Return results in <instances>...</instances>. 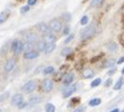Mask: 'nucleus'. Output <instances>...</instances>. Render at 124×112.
I'll list each match as a JSON object with an SVG mask.
<instances>
[{"label":"nucleus","instance_id":"obj_42","mask_svg":"<svg viewBox=\"0 0 124 112\" xmlns=\"http://www.w3.org/2000/svg\"><path fill=\"white\" fill-rule=\"evenodd\" d=\"M122 75H124V68H123V69H122Z\"/></svg>","mask_w":124,"mask_h":112},{"label":"nucleus","instance_id":"obj_24","mask_svg":"<svg viewBox=\"0 0 124 112\" xmlns=\"http://www.w3.org/2000/svg\"><path fill=\"white\" fill-rule=\"evenodd\" d=\"M45 110H46V112H55V106L52 103H47L45 106Z\"/></svg>","mask_w":124,"mask_h":112},{"label":"nucleus","instance_id":"obj_40","mask_svg":"<svg viewBox=\"0 0 124 112\" xmlns=\"http://www.w3.org/2000/svg\"><path fill=\"white\" fill-rule=\"evenodd\" d=\"M111 83H112V80H111V79H108V80H107V82H106V83H105V86H106V87H108Z\"/></svg>","mask_w":124,"mask_h":112},{"label":"nucleus","instance_id":"obj_20","mask_svg":"<svg viewBox=\"0 0 124 112\" xmlns=\"http://www.w3.org/2000/svg\"><path fill=\"white\" fill-rule=\"evenodd\" d=\"M37 44H36V46H37V51H44V50H45V46H46V42H45V41H37Z\"/></svg>","mask_w":124,"mask_h":112},{"label":"nucleus","instance_id":"obj_43","mask_svg":"<svg viewBox=\"0 0 124 112\" xmlns=\"http://www.w3.org/2000/svg\"><path fill=\"white\" fill-rule=\"evenodd\" d=\"M73 112H76V110H75V111H73Z\"/></svg>","mask_w":124,"mask_h":112},{"label":"nucleus","instance_id":"obj_4","mask_svg":"<svg viewBox=\"0 0 124 112\" xmlns=\"http://www.w3.org/2000/svg\"><path fill=\"white\" fill-rule=\"evenodd\" d=\"M11 51L14 52V55H16V56L20 55L21 52H23V42H21L20 40H18V39H16V40L12 41Z\"/></svg>","mask_w":124,"mask_h":112},{"label":"nucleus","instance_id":"obj_7","mask_svg":"<svg viewBox=\"0 0 124 112\" xmlns=\"http://www.w3.org/2000/svg\"><path fill=\"white\" fill-rule=\"evenodd\" d=\"M23 102V95L21 93H16V94L12 95L11 98V104L12 106H19L20 103Z\"/></svg>","mask_w":124,"mask_h":112},{"label":"nucleus","instance_id":"obj_29","mask_svg":"<svg viewBox=\"0 0 124 112\" xmlns=\"http://www.w3.org/2000/svg\"><path fill=\"white\" fill-rule=\"evenodd\" d=\"M9 97V92L7 91V92H5V93H2V94L0 95V102H2V101H5L7 98Z\"/></svg>","mask_w":124,"mask_h":112},{"label":"nucleus","instance_id":"obj_17","mask_svg":"<svg viewBox=\"0 0 124 112\" xmlns=\"http://www.w3.org/2000/svg\"><path fill=\"white\" fill-rule=\"evenodd\" d=\"M34 46H35V43L28 42V41H25V43H23V50L25 52L29 51V50H32V49H34Z\"/></svg>","mask_w":124,"mask_h":112},{"label":"nucleus","instance_id":"obj_3","mask_svg":"<svg viewBox=\"0 0 124 112\" xmlns=\"http://www.w3.org/2000/svg\"><path fill=\"white\" fill-rule=\"evenodd\" d=\"M36 87H37V83H36V81L35 80H30L28 81L27 83H25L21 88V91L23 93H27V94H30L32 92L36 90Z\"/></svg>","mask_w":124,"mask_h":112},{"label":"nucleus","instance_id":"obj_31","mask_svg":"<svg viewBox=\"0 0 124 112\" xmlns=\"http://www.w3.org/2000/svg\"><path fill=\"white\" fill-rule=\"evenodd\" d=\"M28 11H29V5L28 6H23L20 8V13H26Z\"/></svg>","mask_w":124,"mask_h":112},{"label":"nucleus","instance_id":"obj_8","mask_svg":"<svg viewBox=\"0 0 124 112\" xmlns=\"http://www.w3.org/2000/svg\"><path fill=\"white\" fill-rule=\"evenodd\" d=\"M76 88H77V86H76V84L68 86L66 89L63 90V97H64V98H68V97H70V95H72L73 93L76 91Z\"/></svg>","mask_w":124,"mask_h":112},{"label":"nucleus","instance_id":"obj_22","mask_svg":"<svg viewBox=\"0 0 124 112\" xmlns=\"http://www.w3.org/2000/svg\"><path fill=\"white\" fill-rule=\"evenodd\" d=\"M122 86H123V79H122V78H120V79L117 80V82L114 84L113 89H114V90H120L122 88Z\"/></svg>","mask_w":124,"mask_h":112},{"label":"nucleus","instance_id":"obj_28","mask_svg":"<svg viewBox=\"0 0 124 112\" xmlns=\"http://www.w3.org/2000/svg\"><path fill=\"white\" fill-rule=\"evenodd\" d=\"M114 63H115V60H114V59H110V60L106 61V63H104V67H105V68L112 67V66H114Z\"/></svg>","mask_w":124,"mask_h":112},{"label":"nucleus","instance_id":"obj_16","mask_svg":"<svg viewBox=\"0 0 124 112\" xmlns=\"http://www.w3.org/2000/svg\"><path fill=\"white\" fill-rule=\"evenodd\" d=\"M9 13H10L9 10H5V11H2L0 13V25H2L3 22H6V20L9 17Z\"/></svg>","mask_w":124,"mask_h":112},{"label":"nucleus","instance_id":"obj_19","mask_svg":"<svg viewBox=\"0 0 124 112\" xmlns=\"http://www.w3.org/2000/svg\"><path fill=\"white\" fill-rule=\"evenodd\" d=\"M106 48H107L108 51L114 52V51H116V49H117V46H116L115 42H110V43H107L106 44Z\"/></svg>","mask_w":124,"mask_h":112},{"label":"nucleus","instance_id":"obj_12","mask_svg":"<svg viewBox=\"0 0 124 112\" xmlns=\"http://www.w3.org/2000/svg\"><path fill=\"white\" fill-rule=\"evenodd\" d=\"M55 48H56L55 42H48V43H46V46H45L44 52H45L46 55H49V53H52V52L55 50Z\"/></svg>","mask_w":124,"mask_h":112},{"label":"nucleus","instance_id":"obj_26","mask_svg":"<svg viewBox=\"0 0 124 112\" xmlns=\"http://www.w3.org/2000/svg\"><path fill=\"white\" fill-rule=\"evenodd\" d=\"M101 82H102V80L100 79V78H97V79H95L94 81H92V83H91V87H92V88H95V87L100 86V84H101Z\"/></svg>","mask_w":124,"mask_h":112},{"label":"nucleus","instance_id":"obj_13","mask_svg":"<svg viewBox=\"0 0 124 112\" xmlns=\"http://www.w3.org/2000/svg\"><path fill=\"white\" fill-rule=\"evenodd\" d=\"M41 101H43V98L38 94H34L29 98V103L30 104H38V103H40Z\"/></svg>","mask_w":124,"mask_h":112},{"label":"nucleus","instance_id":"obj_44","mask_svg":"<svg viewBox=\"0 0 124 112\" xmlns=\"http://www.w3.org/2000/svg\"><path fill=\"white\" fill-rule=\"evenodd\" d=\"M0 112H1V109H0Z\"/></svg>","mask_w":124,"mask_h":112},{"label":"nucleus","instance_id":"obj_18","mask_svg":"<svg viewBox=\"0 0 124 112\" xmlns=\"http://www.w3.org/2000/svg\"><path fill=\"white\" fill-rule=\"evenodd\" d=\"M83 77L84 78H93L94 77V71L92 69H85L83 72Z\"/></svg>","mask_w":124,"mask_h":112},{"label":"nucleus","instance_id":"obj_11","mask_svg":"<svg viewBox=\"0 0 124 112\" xmlns=\"http://www.w3.org/2000/svg\"><path fill=\"white\" fill-rule=\"evenodd\" d=\"M23 39H25V41H28L31 43H36L38 41V37L36 33H27L23 36Z\"/></svg>","mask_w":124,"mask_h":112},{"label":"nucleus","instance_id":"obj_30","mask_svg":"<svg viewBox=\"0 0 124 112\" xmlns=\"http://www.w3.org/2000/svg\"><path fill=\"white\" fill-rule=\"evenodd\" d=\"M87 22H88V17H87V16H84V17L81 19V25H83V26H86Z\"/></svg>","mask_w":124,"mask_h":112},{"label":"nucleus","instance_id":"obj_33","mask_svg":"<svg viewBox=\"0 0 124 112\" xmlns=\"http://www.w3.org/2000/svg\"><path fill=\"white\" fill-rule=\"evenodd\" d=\"M73 39H74V35H69V37L67 38L66 40H65V43H68L69 41H72Z\"/></svg>","mask_w":124,"mask_h":112},{"label":"nucleus","instance_id":"obj_27","mask_svg":"<svg viewBox=\"0 0 124 112\" xmlns=\"http://www.w3.org/2000/svg\"><path fill=\"white\" fill-rule=\"evenodd\" d=\"M70 52H72V49L68 48V47H66V48H64V49L62 50V56H68Z\"/></svg>","mask_w":124,"mask_h":112},{"label":"nucleus","instance_id":"obj_38","mask_svg":"<svg viewBox=\"0 0 124 112\" xmlns=\"http://www.w3.org/2000/svg\"><path fill=\"white\" fill-rule=\"evenodd\" d=\"M122 62H124V56H123V57H121V58H120V59H118V61H117V62H116V63H117V64H121Z\"/></svg>","mask_w":124,"mask_h":112},{"label":"nucleus","instance_id":"obj_2","mask_svg":"<svg viewBox=\"0 0 124 112\" xmlns=\"http://www.w3.org/2000/svg\"><path fill=\"white\" fill-rule=\"evenodd\" d=\"M48 27L53 32H59L63 29V23H62V21L59 19H56L55 18V19H52V20L49 21Z\"/></svg>","mask_w":124,"mask_h":112},{"label":"nucleus","instance_id":"obj_37","mask_svg":"<svg viewBox=\"0 0 124 112\" xmlns=\"http://www.w3.org/2000/svg\"><path fill=\"white\" fill-rule=\"evenodd\" d=\"M36 2H37V0H28V5H29V6H34Z\"/></svg>","mask_w":124,"mask_h":112},{"label":"nucleus","instance_id":"obj_14","mask_svg":"<svg viewBox=\"0 0 124 112\" xmlns=\"http://www.w3.org/2000/svg\"><path fill=\"white\" fill-rule=\"evenodd\" d=\"M43 40L45 41L46 43H48V42H55L56 38H55V36L53 35V33L48 32V33H45V36H44V38H43Z\"/></svg>","mask_w":124,"mask_h":112},{"label":"nucleus","instance_id":"obj_23","mask_svg":"<svg viewBox=\"0 0 124 112\" xmlns=\"http://www.w3.org/2000/svg\"><path fill=\"white\" fill-rule=\"evenodd\" d=\"M101 99H98V98H95V99H92V100L90 101V106H98V104H101Z\"/></svg>","mask_w":124,"mask_h":112},{"label":"nucleus","instance_id":"obj_10","mask_svg":"<svg viewBox=\"0 0 124 112\" xmlns=\"http://www.w3.org/2000/svg\"><path fill=\"white\" fill-rule=\"evenodd\" d=\"M36 28H37V30L39 32H41V33H48L49 31H50V29H49L48 25H46V23L44 22H40V23H37V26H36Z\"/></svg>","mask_w":124,"mask_h":112},{"label":"nucleus","instance_id":"obj_1","mask_svg":"<svg viewBox=\"0 0 124 112\" xmlns=\"http://www.w3.org/2000/svg\"><path fill=\"white\" fill-rule=\"evenodd\" d=\"M95 32H96V27H95L94 23H92V25H90V26L85 27V28L81 31V38L83 39V40L88 39V38L93 37V36L95 35Z\"/></svg>","mask_w":124,"mask_h":112},{"label":"nucleus","instance_id":"obj_32","mask_svg":"<svg viewBox=\"0 0 124 112\" xmlns=\"http://www.w3.org/2000/svg\"><path fill=\"white\" fill-rule=\"evenodd\" d=\"M64 20L65 21H70V13H65L64 14Z\"/></svg>","mask_w":124,"mask_h":112},{"label":"nucleus","instance_id":"obj_45","mask_svg":"<svg viewBox=\"0 0 124 112\" xmlns=\"http://www.w3.org/2000/svg\"><path fill=\"white\" fill-rule=\"evenodd\" d=\"M122 112H124V110H123V111H122Z\"/></svg>","mask_w":124,"mask_h":112},{"label":"nucleus","instance_id":"obj_34","mask_svg":"<svg viewBox=\"0 0 124 112\" xmlns=\"http://www.w3.org/2000/svg\"><path fill=\"white\" fill-rule=\"evenodd\" d=\"M69 30H70V29H69V27H68V26L65 27V29H64V35H65V36L68 35V33H69Z\"/></svg>","mask_w":124,"mask_h":112},{"label":"nucleus","instance_id":"obj_15","mask_svg":"<svg viewBox=\"0 0 124 112\" xmlns=\"http://www.w3.org/2000/svg\"><path fill=\"white\" fill-rule=\"evenodd\" d=\"M73 80H74V75H73L72 72H70V73H67V75L64 77L63 82H64V84H66V86H69V84L73 82Z\"/></svg>","mask_w":124,"mask_h":112},{"label":"nucleus","instance_id":"obj_41","mask_svg":"<svg viewBox=\"0 0 124 112\" xmlns=\"http://www.w3.org/2000/svg\"><path fill=\"white\" fill-rule=\"evenodd\" d=\"M111 112H120V111H118V109H114V110H112Z\"/></svg>","mask_w":124,"mask_h":112},{"label":"nucleus","instance_id":"obj_5","mask_svg":"<svg viewBox=\"0 0 124 112\" xmlns=\"http://www.w3.org/2000/svg\"><path fill=\"white\" fill-rule=\"evenodd\" d=\"M54 88V83H53V80L50 79H45V80L41 82V90L44 92H50Z\"/></svg>","mask_w":124,"mask_h":112},{"label":"nucleus","instance_id":"obj_9","mask_svg":"<svg viewBox=\"0 0 124 112\" xmlns=\"http://www.w3.org/2000/svg\"><path fill=\"white\" fill-rule=\"evenodd\" d=\"M15 66H16V60H15L14 58H11V59H9V60L6 61L3 69H5L6 72H10V71H12V69L15 68Z\"/></svg>","mask_w":124,"mask_h":112},{"label":"nucleus","instance_id":"obj_35","mask_svg":"<svg viewBox=\"0 0 124 112\" xmlns=\"http://www.w3.org/2000/svg\"><path fill=\"white\" fill-rule=\"evenodd\" d=\"M85 109H86V106H79V108L76 110V112H84Z\"/></svg>","mask_w":124,"mask_h":112},{"label":"nucleus","instance_id":"obj_36","mask_svg":"<svg viewBox=\"0 0 124 112\" xmlns=\"http://www.w3.org/2000/svg\"><path fill=\"white\" fill-rule=\"evenodd\" d=\"M26 106H27V103L26 102H23V103H20L18 106V108H19V109H23V108H26Z\"/></svg>","mask_w":124,"mask_h":112},{"label":"nucleus","instance_id":"obj_39","mask_svg":"<svg viewBox=\"0 0 124 112\" xmlns=\"http://www.w3.org/2000/svg\"><path fill=\"white\" fill-rule=\"evenodd\" d=\"M115 71H116V70H115V69H111V70H110V71H108V75H114V73H115Z\"/></svg>","mask_w":124,"mask_h":112},{"label":"nucleus","instance_id":"obj_6","mask_svg":"<svg viewBox=\"0 0 124 112\" xmlns=\"http://www.w3.org/2000/svg\"><path fill=\"white\" fill-rule=\"evenodd\" d=\"M38 57H39V51L34 50V49L26 51L23 53V59H26V60H32V59H36Z\"/></svg>","mask_w":124,"mask_h":112},{"label":"nucleus","instance_id":"obj_25","mask_svg":"<svg viewBox=\"0 0 124 112\" xmlns=\"http://www.w3.org/2000/svg\"><path fill=\"white\" fill-rule=\"evenodd\" d=\"M102 2H103V0H92L91 1V7L92 8H94V7H100L102 5Z\"/></svg>","mask_w":124,"mask_h":112},{"label":"nucleus","instance_id":"obj_21","mask_svg":"<svg viewBox=\"0 0 124 112\" xmlns=\"http://www.w3.org/2000/svg\"><path fill=\"white\" fill-rule=\"evenodd\" d=\"M54 71H55V69H54V67H46L45 69L43 70V73L45 75H52V73H54Z\"/></svg>","mask_w":124,"mask_h":112}]
</instances>
